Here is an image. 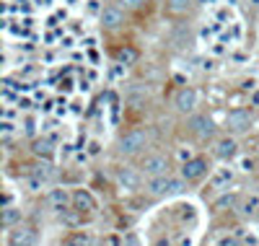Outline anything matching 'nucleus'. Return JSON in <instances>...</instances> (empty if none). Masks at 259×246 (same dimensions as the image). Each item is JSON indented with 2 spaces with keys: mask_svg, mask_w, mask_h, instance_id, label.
I'll use <instances>...</instances> for the list:
<instances>
[{
  "mask_svg": "<svg viewBox=\"0 0 259 246\" xmlns=\"http://www.w3.org/2000/svg\"><path fill=\"white\" fill-rule=\"evenodd\" d=\"M125 246H140V238H138L135 230H130V233L125 236Z\"/></svg>",
  "mask_w": 259,
  "mask_h": 246,
  "instance_id": "b1692460",
  "label": "nucleus"
},
{
  "mask_svg": "<svg viewBox=\"0 0 259 246\" xmlns=\"http://www.w3.org/2000/svg\"><path fill=\"white\" fill-rule=\"evenodd\" d=\"M70 199H73V194H68L65 189H52V192H50V202H52V207H55L57 212L65 210Z\"/></svg>",
  "mask_w": 259,
  "mask_h": 246,
  "instance_id": "f8f14e48",
  "label": "nucleus"
},
{
  "mask_svg": "<svg viewBox=\"0 0 259 246\" xmlns=\"http://www.w3.org/2000/svg\"><path fill=\"white\" fill-rule=\"evenodd\" d=\"M145 145H148V132L145 130H130L119 140V150L125 153V156H135V153H140Z\"/></svg>",
  "mask_w": 259,
  "mask_h": 246,
  "instance_id": "f03ea898",
  "label": "nucleus"
},
{
  "mask_svg": "<svg viewBox=\"0 0 259 246\" xmlns=\"http://www.w3.org/2000/svg\"><path fill=\"white\" fill-rule=\"evenodd\" d=\"M189 127H192V132H194L197 137H202V140L212 137V132H215V125H212V119H210V117H205V114H197V117H192Z\"/></svg>",
  "mask_w": 259,
  "mask_h": 246,
  "instance_id": "6e6552de",
  "label": "nucleus"
},
{
  "mask_svg": "<svg viewBox=\"0 0 259 246\" xmlns=\"http://www.w3.org/2000/svg\"><path fill=\"white\" fill-rule=\"evenodd\" d=\"M207 161L205 158H189L184 166H181V176H184L187 181H194V179H200L207 174Z\"/></svg>",
  "mask_w": 259,
  "mask_h": 246,
  "instance_id": "423d86ee",
  "label": "nucleus"
},
{
  "mask_svg": "<svg viewBox=\"0 0 259 246\" xmlns=\"http://www.w3.org/2000/svg\"><path fill=\"white\" fill-rule=\"evenodd\" d=\"M225 125H228V130H233V132H243V130H249V125H251V114L246 109H233V112L225 114Z\"/></svg>",
  "mask_w": 259,
  "mask_h": 246,
  "instance_id": "39448f33",
  "label": "nucleus"
},
{
  "mask_svg": "<svg viewBox=\"0 0 259 246\" xmlns=\"http://www.w3.org/2000/svg\"><path fill=\"white\" fill-rule=\"evenodd\" d=\"M63 246H91V236L88 233H70L68 238H63Z\"/></svg>",
  "mask_w": 259,
  "mask_h": 246,
  "instance_id": "2eb2a0df",
  "label": "nucleus"
},
{
  "mask_svg": "<svg viewBox=\"0 0 259 246\" xmlns=\"http://www.w3.org/2000/svg\"><path fill=\"white\" fill-rule=\"evenodd\" d=\"M101 24H104L106 29H117V26L122 24V11L114 8V6L104 8V11H101Z\"/></svg>",
  "mask_w": 259,
  "mask_h": 246,
  "instance_id": "9b49d317",
  "label": "nucleus"
},
{
  "mask_svg": "<svg viewBox=\"0 0 259 246\" xmlns=\"http://www.w3.org/2000/svg\"><path fill=\"white\" fill-rule=\"evenodd\" d=\"M34 174H37L39 179H44V181H47V184H50V181H52V179L57 176V171H55V166H50V163H42V166H37V168H34Z\"/></svg>",
  "mask_w": 259,
  "mask_h": 246,
  "instance_id": "dca6fc26",
  "label": "nucleus"
},
{
  "mask_svg": "<svg viewBox=\"0 0 259 246\" xmlns=\"http://www.w3.org/2000/svg\"><path fill=\"white\" fill-rule=\"evenodd\" d=\"M256 210H259V194H249V197L241 199V205H238L241 215H246V218H249V215H254Z\"/></svg>",
  "mask_w": 259,
  "mask_h": 246,
  "instance_id": "4468645a",
  "label": "nucleus"
},
{
  "mask_svg": "<svg viewBox=\"0 0 259 246\" xmlns=\"http://www.w3.org/2000/svg\"><path fill=\"white\" fill-rule=\"evenodd\" d=\"M218 246H243V241L238 236H225V238H220Z\"/></svg>",
  "mask_w": 259,
  "mask_h": 246,
  "instance_id": "5701e85b",
  "label": "nucleus"
},
{
  "mask_svg": "<svg viewBox=\"0 0 259 246\" xmlns=\"http://www.w3.org/2000/svg\"><path fill=\"white\" fill-rule=\"evenodd\" d=\"M197 106V91L194 88H181L179 94H176V109L179 112H192Z\"/></svg>",
  "mask_w": 259,
  "mask_h": 246,
  "instance_id": "1a4fd4ad",
  "label": "nucleus"
},
{
  "mask_svg": "<svg viewBox=\"0 0 259 246\" xmlns=\"http://www.w3.org/2000/svg\"><path fill=\"white\" fill-rule=\"evenodd\" d=\"M241 168H243V171H254V161H251V158H243V161H241Z\"/></svg>",
  "mask_w": 259,
  "mask_h": 246,
  "instance_id": "bb28decb",
  "label": "nucleus"
},
{
  "mask_svg": "<svg viewBox=\"0 0 259 246\" xmlns=\"http://www.w3.org/2000/svg\"><path fill=\"white\" fill-rule=\"evenodd\" d=\"M231 179H233V171H231V168H220V171L212 176V187H223V184H228Z\"/></svg>",
  "mask_w": 259,
  "mask_h": 246,
  "instance_id": "aec40b11",
  "label": "nucleus"
},
{
  "mask_svg": "<svg viewBox=\"0 0 259 246\" xmlns=\"http://www.w3.org/2000/svg\"><path fill=\"white\" fill-rule=\"evenodd\" d=\"M26 187H29V192H39V189L47 187V181L39 179V176L34 174V176H29V179H26Z\"/></svg>",
  "mask_w": 259,
  "mask_h": 246,
  "instance_id": "412c9836",
  "label": "nucleus"
},
{
  "mask_svg": "<svg viewBox=\"0 0 259 246\" xmlns=\"http://www.w3.org/2000/svg\"><path fill=\"white\" fill-rule=\"evenodd\" d=\"M233 202H236V197H220L218 199V207H231Z\"/></svg>",
  "mask_w": 259,
  "mask_h": 246,
  "instance_id": "a878e982",
  "label": "nucleus"
},
{
  "mask_svg": "<svg viewBox=\"0 0 259 246\" xmlns=\"http://www.w3.org/2000/svg\"><path fill=\"white\" fill-rule=\"evenodd\" d=\"M73 210H78L81 215H91L96 210V199L91 197L86 189H75L73 192Z\"/></svg>",
  "mask_w": 259,
  "mask_h": 246,
  "instance_id": "0eeeda50",
  "label": "nucleus"
},
{
  "mask_svg": "<svg viewBox=\"0 0 259 246\" xmlns=\"http://www.w3.org/2000/svg\"><path fill=\"white\" fill-rule=\"evenodd\" d=\"M104 246H125V241H119L117 236H106V238H104Z\"/></svg>",
  "mask_w": 259,
  "mask_h": 246,
  "instance_id": "393cba45",
  "label": "nucleus"
},
{
  "mask_svg": "<svg viewBox=\"0 0 259 246\" xmlns=\"http://www.w3.org/2000/svg\"><path fill=\"white\" fill-rule=\"evenodd\" d=\"M16 220H21V210H16V207H6V212H3V223H6V228H13V223Z\"/></svg>",
  "mask_w": 259,
  "mask_h": 246,
  "instance_id": "6ab92c4d",
  "label": "nucleus"
},
{
  "mask_svg": "<svg viewBox=\"0 0 259 246\" xmlns=\"http://www.w3.org/2000/svg\"><path fill=\"white\" fill-rule=\"evenodd\" d=\"M143 174L150 179V176H163V174H169V158L161 156V153H156V156H150L145 158L143 163Z\"/></svg>",
  "mask_w": 259,
  "mask_h": 246,
  "instance_id": "20e7f679",
  "label": "nucleus"
},
{
  "mask_svg": "<svg viewBox=\"0 0 259 246\" xmlns=\"http://www.w3.org/2000/svg\"><path fill=\"white\" fill-rule=\"evenodd\" d=\"M119 184H122V187H127V189H135L140 184V174L135 171V168H122V171H119Z\"/></svg>",
  "mask_w": 259,
  "mask_h": 246,
  "instance_id": "ddd939ff",
  "label": "nucleus"
},
{
  "mask_svg": "<svg viewBox=\"0 0 259 246\" xmlns=\"http://www.w3.org/2000/svg\"><path fill=\"white\" fill-rule=\"evenodd\" d=\"M166 3H169V11H174V13H181L189 8V0H166Z\"/></svg>",
  "mask_w": 259,
  "mask_h": 246,
  "instance_id": "4be33fe9",
  "label": "nucleus"
},
{
  "mask_svg": "<svg viewBox=\"0 0 259 246\" xmlns=\"http://www.w3.org/2000/svg\"><path fill=\"white\" fill-rule=\"evenodd\" d=\"M158 246H169V243H158Z\"/></svg>",
  "mask_w": 259,
  "mask_h": 246,
  "instance_id": "c85d7f7f",
  "label": "nucleus"
},
{
  "mask_svg": "<svg viewBox=\"0 0 259 246\" xmlns=\"http://www.w3.org/2000/svg\"><path fill=\"white\" fill-rule=\"evenodd\" d=\"M37 236L29 225H13L8 228V246H34Z\"/></svg>",
  "mask_w": 259,
  "mask_h": 246,
  "instance_id": "7ed1b4c3",
  "label": "nucleus"
},
{
  "mask_svg": "<svg viewBox=\"0 0 259 246\" xmlns=\"http://www.w3.org/2000/svg\"><path fill=\"white\" fill-rule=\"evenodd\" d=\"M184 176L181 179H171L169 174H163V176H150L148 179V192L150 194H156V197H161V194H181L187 187H184Z\"/></svg>",
  "mask_w": 259,
  "mask_h": 246,
  "instance_id": "f257e3e1",
  "label": "nucleus"
},
{
  "mask_svg": "<svg viewBox=\"0 0 259 246\" xmlns=\"http://www.w3.org/2000/svg\"><path fill=\"white\" fill-rule=\"evenodd\" d=\"M140 3H143V0H122V6H125V8H140Z\"/></svg>",
  "mask_w": 259,
  "mask_h": 246,
  "instance_id": "cd10ccee",
  "label": "nucleus"
},
{
  "mask_svg": "<svg viewBox=\"0 0 259 246\" xmlns=\"http://www.w3.org/2000/svg\"><path fill=\"white\" fill-rule=\"evenodd\" d=\"M117 60L122 65H132V63H138V52H135L132 47H125V50L117 52Z\"/></svg>",
  "mask_w": 259,
  "mask_h": 246,
  "instance_id": "a211bd4d",
  "label": "nucleus"
},
{
  "mask_svg": "<svg viewBox=\"0 0 259 246\" xmlns=\"http://www.w3.org/2000/svg\"><path fill=\"white\" fill-rule=\"evenodd\" d=\"M34 153H37V156L50 158L52 153H55V148H52V143H50V140H44V137H42V140H34Z\"/></svg>",
  "mask_w": 259,
  "mask_h": 246,
  "instance_id": "f3484780",
  "label": "nucleus"
},
{
  "mask_svg": "<svg viewBox=\"0 0 259 246\" xmlns=\"http://www.w3.org/2000/svg\"><path fill=\"white\" fill-rule=\"evenodd\" d=\"M236 153H238L236 140H231V137H223V140H218V145H215V156H218V158L231 161V158H236Z\"/></svg>",
  "mask_w": 259,
  "mask_h": 246,
  "instance_id": "9d476101",
  "label": "nucleus"
}]
</instances>
